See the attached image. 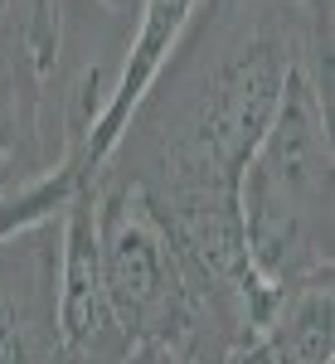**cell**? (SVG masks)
I'll use <instances>...</instances> for the list:
<instances>
[{"label": "cell", "mask_w": 335, "mask_h": 364, "mask_svg": "<svg viewBox=\"0 0 335 364\" xmlns=\"http://www.w3.org/2000/svg\"><path fill=\"white\" fill-rule=\"evenodd\" d=\"M92 5H97V10H107V15H122V10H127V0H92Z\"/></svg>", "instance_id": "8fae6325"}, {"label": "cell", "mask_w": 335, "mask_h": 364, "mask_svg": "<svg viewBox=\"0 0 335 364\" xmlns=\"http://www.w3.org/2000/svg\"><path fill=\"white\" fill-rule=\"evenodd\" d=\"M25 5V25H29V44L39 68L54 78L58 73V54H63V5L68 0H20Z\"/></svg>", "instance_id": "9c48e42d"}, {"label": "cell", "mask_w": 335, "mask_h": 364, "mask_svg": "<svg viewBox=\"0 0 335 364\" xmlns=\"http://www.w3.org/2000/svg\"><path fill=\"white\" fill-rule=\"evenodd\" d=\"M195 5H199V0H141L137 29H132V39L117 49V78H112L107 107H102V117L87 127V136L63 156L68 166L83 175V185L102 170L107 151L117 146L122 127H127V117H132V107L141 102V92L151 87V78L161 73V63H166V54L175 49L180 29L190 25Z\"/></svg>", "instance_id": "52a82bcc"}, {"label": "cell", "mask_w": 335, "mask_h": 364, "mask_svg": "<svg viewBox=\"0 0 335 364\" xmlns=\"http://www.w3.org/2000/svg\"><path fill=\"white\" fill-rule=\"evenodd\" d=\"M49 87L54 78L34 58L25 5L0 0V199L63 161V136L49 127Z\"/></svg>", "instance_id": "277c9868"}, {"label": "cell", "mask_w": 335, "mask_h": 364, "mask_svg": "<svg viewBox=\"0 0 335 364\" xmlns=\"http://www.w3.org/2000/svg\"><path fill=\"white\" fill-rule=\"evenodd\" d=\"M87 190L97 209L102 291L132 364L141 355H166L175 364H223L252 345L248 306L180 248V238L127 180L97 175L87 180Z\"/></svg>", "instance_id": "7a4b0ae2"}, {"label": "cell", "mask_w": 335, "mask_h": 364, "mask_svg": "<svg viewBox=\"0 0 335 364\" xmlns=\"http://www.w3.org/2000/svg\"><path fill=\"white\" fill-rule=\"evenodd\" d=\"M252 350L267 364H335V272L272 291Z\"/></svg>", "instance_id": "ba28073f"}, {"label": "cell", "mask_w": 335, "mask_h": 364, "mask_svg": "<svg viewBox=\"0 0 335 364\" xmlns=\"http://www.w3.org/2000/svg\"><path fill=\"white\" fill-rule=\"evenodd\" d=\"M58 355L73 364H132V350L117 331L102 291V257H97V209L92 190H78L63 209L58 228Z\"/></svg>", "instance_id": "5b68a950"}, {"label": "cell", "mask_w": 335, "mask_h": 364, "mask_svg": "<svg viewBox=\"0 0 335 364\" xmlns=\"http://www.w3.org/2000/svg\"><path fill=\"white\" fill-rule=\"evenodd\" d=\"M331 0H199L97 175L127 180L214 282L252 316L262 291L243 257L238 180L302 63H331ZM92 175V180H97Z\"/></svg>", "instance_id": "6da1fadb"}, {"label": "cell", "mask_w": 335, "mask_h": 364, "mask_svg": "<svg viewBox=\"0 0 335 364\" xmlns=\"http://www.w3.org/2000/svg\"><path fill=\"white\" fill-rule=\"evenodd\" d=\"M137 364H175V360H166V355H141Z\"/></svg>", "instance_id": "7c38bea8"}, {"label": "cell", "mask_w": 335, "mask_h": 364, "mask_svg": "<svg viewBox=\"0 0 335 364\" xmlns=\"http://www.w3.org/2000/svg\"><path fill=\"white\" fill-rule=\"evenodd\" d=\"M58 228L63 214L0 243V364H54L58 355Z\"/></svg>", "instance_id": "8992f818"}, {"label": "cell", "mask_w": 335, "mask_h": 364, "mask_svg": "<svg viewBox=\"0 0 335 364\" xmlns=\"http://www.w3.org/2000/svg\"><path fill=\"white\" fill-rule=\"evenodd\" d=\"M54 364H73V360H63V355H54Z\"/></svg>", "instance_id": "4fadbf2b"}, {"label": "cell", "mask_w": 335, "mask_h": 364, "mask_svg": "<svg viewBox=\"0 0 335 364\" xmlns=\"http://www.w3.org/2000/svg\"><path fill=\"white\" fill-rule=\"evenodd\" d=\"M331 63H302L238 180L243 257L262 291L335 272Z\"/></svg>", "instance_id": "3957f363"}, {"label": "cell", "mask_w": 335, "mask_h": 364, "mask_svg": "<svg viewBox=\"0 0 335 364\" xmlns=\"http://www.w3.org/2000/svg\"><path fill=\"white\" fill-rule=\"evenodd\" d=\"M223 364H267V360H262V355H257L252 345H243L238 355H228V360H223Z\"/></svg>", "instance_id": "30bf717a"}]
</instances>
